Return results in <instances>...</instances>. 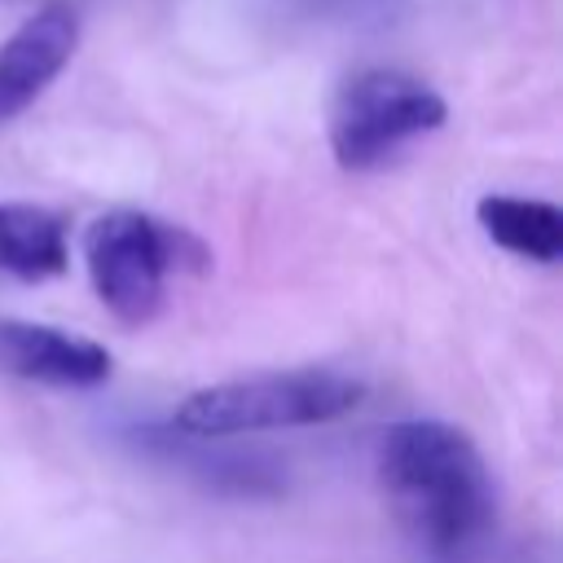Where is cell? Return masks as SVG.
<instances>
[{"instance_id":"cell-1","label":"cell","mask_w":563,"mask_h":563,"mask_svg":"<svg viewBox=\"0 0 563 563\" xmlns=\"http://www.w3.org/2000/svg\"><path fill=\"white\" fill-rule=\"evenodd\" d=\"M383 488L435 563L471 559L493 528V479L466 431L440 418H405L378 444Z\"/></svg>"},{"instance_id":"cell-2","label":"cell","mask_w":563,"mask_h":563,"mask_svg":"<svg viewBox=\"0 0 563 563\" xmlns=\"http://www.w3.org/2000/svg\"><path fill=\"white\" fill-rule=\"evenodd\" d=\"M365 387L339 369H264L198 387L180 400L172 427L194 440H229L277 427H312L352 413Z\"/></svg>"},{"instance_id":"cell-3","label":"cell","mask_w":563,"mask_h":563,"mask_svg":"<svg viewBox=\"0 0 563 563\" xmlns=\"http://www.w3.org/2000/svg\"><path fill=\"white\" fill-rule=\"evenodd\" d=\"M84 264L97 299L123 325H141L163 308L172 268L202 264V242L145 211H106L84 233Z\"/></svg>"},{"instance_id":"cell-4","label":"cell","mask_w":563,"mask_h":563,"mask_svg":"<svg viewBox=\"0 0 563 563\" xmlns=\"http://www.w3.org/2000/svg\"><path fill=\"white\" fill-rule=\"evenodd\" d=\"M449 101L391 66L356 70L339 84L330 101V154L343 172H369L387 163L400 145L444 128Z\"/></svg>"},{"instance_id":"cell-5","label":"cell","mask_w":563,"mask_h":563,"mask_svg":"<svg viewBox=\"0 0 563 563\" xmlns=\"http://www.w3.org/2000/svg\"><path fill=\"white\" fill-rule=\"evenodd\" d=\"M79 48V18L66 4L31 13L18 31L0 40V123L18 119L44 88L70 66Z\"/></svg>"},{"instance_id":"cell-6","label":"cell","mask_w":563,"mask_h":563,"mask_svg":"<svg viewBox=\"0 0 563 563\" xmlns=\"http://www.w3.org/2000/svg\"><path fill=\"white\" fill-rule=\"evenodd\" d=\"M0 374L44 387H97L114 374V361L88 334L0 317Z\"/></svg>"},{"instance_id":"cell-7","label":"cell","mask_w":563,"mask_h":563,"mask_svg":"<svg viewBox=\"0 0 563 563\" xmlns=\"http://www.w3.org/2000/svg\"><path fill=\"white\" fill-rule=\"evenodd\" d=\"M70 264L66 220L35 202H0V277L53 282Z\"/></svg>"},{"instance_id":"cell-8","label":"cell","mask_w":563,"mask_h":563,"mask_svg":"<svg viewBox=\"0 0 563 563\" xmlns=\"http://www.w3.org/2000/svg\"><path fill=\"white\" fill-rule=\"evenodd\" d=\"M479 229L510 255L554 264L563 255V211L545 198H515V194H488L475 207Z\"/></svg>"}]
</instances>
